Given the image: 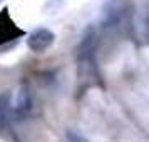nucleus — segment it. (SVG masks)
Instances as JSON below:
<instances>
[{
    "label": "nucleus",
    "mask_w": 149,
    "mask_h": 142,
    "mask_svg": "<svg viewBox=\"0 0 149 142\" xmlns=\"http://www.w3.org/2000/svg\"><path fill=\"white\" fill-rule=\"evenodd\" d=\"M10 119H14V95L10 90L0 92V130L7 127Z\"/></svg>",
    "instance_id": "obj_6"
},
{
    "label": "nucleus",
    "mask_w": 149,
    "mask_h": 142,
    "mask_svg": "<svg viewBox=\"0 0 149 142\" xmlns=\"http://www.w3.org/2000/svg\"><path fill=\"white\" fill-rule=\"evenodd\" d=\"M95 48H97V34L89 27L77 45V64H79V79H94L95 77Z\"/></svg>",
    "instance_id": "obj_1"
},
{
    "label": "nucleus",
    "mask_w": 149,
    "mask_h": 142,
    "mask_svg": "<svg viewBox=\"0 0 149 142\" xmlns=\"http://www.w3.org/2000/svg\"><path fill=\"white\" fill-rule=\"evenodd\" d=\"M54 40H55V34L52 30H49L45 27H39L27 35L25 44H27L30 52H34V54H44L45 50H49L54 45Z\"/></svg>",
    "instance_id": "obj_4"
},
{
    "label": "nucleus",
    "mask_w": 149,
    "mask_h": 142,
    "mask_svg": "<svg viewBox=\"0 0 149 142\" xmlns=\"http://www.w3.org/2000/svg\"><path fill=\"white\" fill-rule=\"evenodd\" d=\"M131 32L136 42L149 44V2H141L132 10Z\"/></svg>",
    "instance_id": "obj_2"
},
{
    "label": "nucleus",
    "mask_w": 149,
    "mask_h": 142,
    "mask_svg": "<svg viewBox=\"0 0 149 142\" xmlns=\"http://www.w3.org/2000/svg\"><path fill=\"white\" fill-rule=\"evenodd\" d=\"M25 35L27 32L20 25H17L14 17L10 15V8L3 7L0 10V48L14 44Z\"/></svg>",
    "instance_id": "obj_3"
},
{
    "label": "nucleus",
    "mask_w": 149,
    "mask_h": 142,
    "mask_svg": "<svg viewBox=\"0 0 149 142\" xmlns=\"http://www.w3.org/2000/svg\"><path fill=\"white\" fill-rule=\"evenodd\" d=\"M32 109V97L27 87L22 85L19 89V94L14 97V119L15 121H22L24 117H27L29 112Z\"/></svg>",
    "instance_id": "obj_5"
},
{
    "label": "nucleus",
    "mask_w": 149,
    "mask_h": 142,
    "mask_svg": "<svg viewBox=\"0 0 149 142\" xmlns=\"http://www.w3.org/2000/svg\"><path fill=\"white\" fill-rule=\"evenodd\" d=\"M65 137H67V142H89L84 135H81L79 132H74V130H69Z\"/></svg>",
    "instance_id": "obj_7"
}]
</instances>
